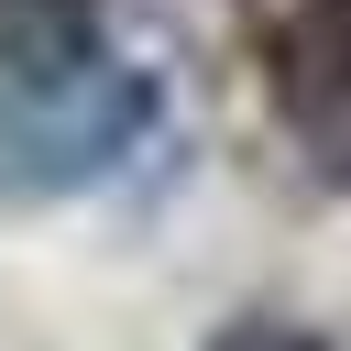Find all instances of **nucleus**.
<instances>
[{"instance_id":"obj_2","label":"nucleus","mask_w":351,"mask_h":351,"mask_svg":"<svg viewBox=\"0 0 351 351\" xmlns=\"http://www.w3.org/2000/svg\"><path fill=\"white\" fill-rule=\"evenodd\" d=\"M285 110L318 143H351V0H296L285 11Z\"/></svg>"},{"instance_id":"obj_4","label":"nucleus","mask_w":351,"mask_h":351,"mask_svg":"<svg viewBox=\"0 0 351 351\" xmlns=\"http://www.w3.org/2000/svg\"><path fill=\"white\" fill-rule=\"evenodd\" d=\"M208 351H329V340H318L307 318H263V307H252V318H219Z\"/></svg>"},{"instance_id":"obj_3","label":"nucleus","mask_w":351,"mask_h":351,"mask_svg":"<svg viewBox=\"0 0 351 351\" xmlns=\"http://www.w3.org/2000/svg\"><path fill=\"white\" fill-rule=\"evenodd\" d=\"M99 44V0H0V77H44V66H88Z\"/></svg>"},{"instance_id":"obj_1","label":"nucleus","mask_w":351,"mask_h":351,"mask_svg":"<svg viewBox=\"0 0 351 351\" xmlns=\"http://www.w3.org/2000/svg\"><path fill=\"white\" fill-rule=\"evenodd\" d=\"M154 132H165V88H154V66H132V55L0 77V208L88 197V186L132 176V154H143Z\"/></svg>"}]
</instances>
